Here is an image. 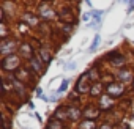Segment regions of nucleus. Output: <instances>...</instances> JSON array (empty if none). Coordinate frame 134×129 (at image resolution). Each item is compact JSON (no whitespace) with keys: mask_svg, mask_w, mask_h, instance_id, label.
<instances>
[{"mask_svg":"<svg viewBox=\"0 0 134 129\" xmlns=\"http://www.w3.org/2000/svg\"><path fill=\"white\" fill-rule=\"evenodd\" d=\"M88 77L93 79V80H96V79H98V71H96V69H92L90 74H88Z\"/></svg>","mask_w":134,"mask_h":129,"instance_id":"21","label":"nucleus"},{"mask_svg":"<svg viewBox=\"0 0 134 129\" xmlns=\"http://www.w3.org/2000/svg\"><path fill=\"white\" fill-rule=\"evenodd\" d=\"M88 90H90V77L87 74H84V76H81V79L77 82V91L79 93H87Z\"/></svg>","mask_w":134,"mask_h":129,"instance_id":"3","label":"nucleus"},{"mask_svg":"<svg viewBox=\"0 0 134 129\" xmlns=\"http://www.w3.org/2000/svg\"><path fill=\"white\" fill-rule=\"evenodd\" d=\"M66 113H68V109H57V112H55V120H60V118H65L66 116Z\"/></svg>","mask_w":134,"mask_h":129,"instance_id":"18","label":"nucleus"},{"mask_svg":"<svg viewBox=\"0 0 134 129\" xmlns=\"http://www.w3.org/2000/svg\"><path fill=\"white\" fill-rule=\"evenodd\" d=\"M101 93V85L99 84H95L93 87H92V90H90V95L92 96H96V95H99Z\"/></svg>","mask_w":134,"mask_h":129,"instance_id":"20","label":"nucleus"},{"mask_svg":"<svg viewBox=\"0 0 134 129\" xmlns=\"http://www.w3.org/2000/svg\"><path fill=\"white\" fill-rule=\"evenodd\" d=\"M16 77H18V80H22V82L30 80V77H29V71L24 69V68H19V69L16 71Z\"/></svg>","mask_w":134,"mask_h":129,"instance_id":"9","label":"nucleus"},{"mask_svg":"<svg viewBox=\"0 0 134 129\" xmlns=\"http://www.w3.org/2000/svg\"><path fill=\"white\" fill-rule=\"evenodd\" d=\"M95 123H93V120H85V121H82L81 123V126H79V129H95Z\"/></svg>","mask_w":134,"mask_h":129,"instance_id":"16","label":"nucleus"},{"mask_svg":"<svg viewBox=\"0 0 134 129\" xmlns=\"http://www.w3.org/2000/svg\"><path fill=\"white\" fill-rule=\"evenodd\" d=\"M98 41H99V36L96 35V36H95V41H93V44H92V49H95V47H96V44H98Z\"/></svg>","mask_w":134,"mask_h":129,"instance_id":"23","label":"nucleus"},{"mask_svg":"<svg viewBox=\"0 0 134 129\" xmlns=\"http://www.w3.org/2000/svg\"><path fill=\"white\" fill-rule=\"evenodd\" d=\"M118 77H120L121 82H131V73L129 71H120Z\"/></svg>","mask_w":134,"mask_h":129,"instance_id":"17","label":"nucleus"},{"mask_svg":"<svg viewBox=\"0 0 134 129\" xmlns=\"http://www.w3.org/2000/svg\"><path fill=\"white\" fill-rule=\"evenodd\" d=\"M66 87H68V82L63 80V82H62V85H60V90H58V91H65V90H66Z\"/></svg>","mask_w":134,"mask_h":129,"instance_id":"22","label":"nucleus"},{"mask_svg":"<svg viewBox=\"0 0 134 129\" xmlns=\"http://www.w3.org/2000/svg\"><path fill=\"white\" fill-rule=\"evenodd\" d=\"M47 129H63V124H62V121L60 120H51L49 121V126H47Z\"/></svg>","mask_w":134,"mask_h":129,"instance_id":"15","label":"nucleus"},{"mask_svg":"<svg viewBox=\"0 0 134 129\" xmlns=\"http://www.w3.org/2000/svg\"><path fill=\"white\" fill-rule=\"evenodd\" d=\"M40 54H41V58H43L46 63H47V61H51V54H49V50H47V49H41V52H40Z\"/></svg>","mask_w":134,"mask_h":129,"instance_id":"19","label":"nucleus"},{"mask_svg":"<svg viewBox=\"0 0 134 129\" xmlns=\"http://www.w3.org/2000/svg\"><path fill=\"white\" fill-rule=\"evenodd\" d=\"M132 88H134V82H132Z\"/></svg>","mask_w":134,"mask_h":129,"instance_id":"27","label":"nucleus"},{"mask_svg":"<svg viewBox=\"0 0 134 129\" xmlns=\"http://www.w3.org/2000/svg\"><path fill=\"white\" fill-rule=\"evenodd\" d=\"M30 63H32V68L36 71V73H41L43 71V64H41V58H38V57H33L32 60H30Z\"/></svg>","mask_w":134,"mask_h":129,"instance_id":"11","label":"nucleus"},{"mask_svg":"<svg viewBox=\"0 0 134 129\" xmlns=\"http://www.w3.org/2000/svg\"><path fill=\"white\" fill-rule=\"evenodd\" d=\"M68 116H70L71 120H77V118L81 116V110H79L77 107H70V109H68Z\"/></svg>","mask_w":134,"mask_h":129,"instance_id":"14","label":"nucleus"},{"mask_svg":"<svg viewBox=\"0 0 134 129\" xmlns=\"http://www.w3.org/2000/svg\"><path fill=\"white\" fill-rule=\"evenodd\" d=\"M22 19H24V21H25V22H27L29 25H32V27L38 24V19H36V17H35V16H33L32 13H25V14L22 16Z\"/></svg>","mask_w":134,"mask_h":129,"instance_id":"12","label":"nucleus"},{"mask_svg":"<svg viewBox=\"0 0 134 129\" xmlns=\"http://www.w3.org/2000/svg\"><path fill=\"white\" fill-rule=\"evenodd\" d=\"M38 11H40V14H41L43 17H46V19H52V17L55 16L54 11H52V8H51L47 3H41L40 8H38Z\"/></svg>","mask_w":134,"mask_h":129,"instance_id":"5","label":"nucleus"},{"mask_svg":"<svg viewBox=\"0 0 134 129\" xmlns=\"http://www.w3.org/2000/svg\"><path fill=\"white\" fill-rule=\"evenodd\" d=\"M112 105H114V101H112V98H110L109 95L101 96V99H99V107H101V110H107V109H110Z\"/></svg>","mask_w":134,"mask_h":129,"instance_id":"6","label":"nucleus"},{"mask_svg":"<svg viewBox=\"0 0 134 129\" xmlns=\"http://www.w3.org/2000/svg\"><path fill=\"white\" fill-rule=\"evenodd\" d=\"M60 19H62V21H66V22H68V25L74 22V16H73L71 11H68V10H65V11L60 13Z\"/></svg>","mask_w":134,"mask_h":129,"instance_id":"10","label":"nucleus"},{"mask_svg":"<svg viewBox=\"0 0 134 129\" xmlns=\"http://www.w3.org/2000/svg\"><path fill=\"white\" fill-rule=\"evenodd\" d=\"M21 54H22L25 58H30V60L33 58V57H32V47H30L29 44H22V46H21Z\"/></svg>","mask_w":134,"mask_h":129,"instance_id":"13","label":"nucleus"},{"mask_svg":"<svg viewBox=\"0 0 134 129\" xmlns=\"http://www.w3.org/2000/svg\"><path fill=\"white\" fill-rule=\"evenodd\" d=\"M107 58H109V60H112V64H115V66H121V64L125 63V57L118 55L117 52L109 54V55H107Z\"/></svg>","mask_w":134,"mask_h":129,"instance_id":"7","label":"nucleus"},{"mask_svg":"<svg viewBox=\"0 0 134 129\" xmlns=\"http://www.w3.org/2000/svg\"><path fill=\"white\" fill-rule=\"evenodd\" d=\"M84 115L87 116V120H93V118H96V116L99 115V110L95 109V107H87V109L84 110Z\"/></svg>","mask_w":134,"mask_h":129,"instance_id":"8","label":"nucleus"},{"mask_svg":"<svg viewBox=\"0 0 134 129\" xmlns=\"http://www.w3.org/2000/svg\"><path fill=\"white\" fill-rule=\"evenodd\" d=\"M2 68L5 71H13L19 68V58L16 55H8L2 60Z\"/></svg>","mask_w":134,"mask_h":129,"instance_id":"1","label":"nucleus"},{"mask_svg":"<svg viewBox=\"0 0 134 129\" xmlns=\"http://www.w3.org/2000/svg\"><path fill=\"white\" fill-rule=\"evenodd\" d=\"M120 129H129V126H128V124H123V126H121Z\"/></svg>","mask_w":134,"mask_h":129,"instance_id":"26","label":"nucleus"},{"mask_svg":"<svg viewBox=\"0 0 134 129\" xmlns=\"http://www.w3.org/2000/svg\"><path fill=\"white\" fill-rule=\"evenodd\" d=\"M5 129H10V120L5 118Z\"/></svg>","mask_w":134,"mask_h":129,"instance_id":"24","label":"nucleus"},{"mask_svg":"<svg viewBox=\"0 0 134 129\" xmlns=\"http://www.w3.org/2000/svg\"><path fill=\"white\" fill-rule=\"evenodd\" d=\"M123 91H125V88H123V85H121V84H110V85L107 87V95H109L110 98L121 96V95H123Z\"/></svg>","mask_w":134,"mask_h":129,"instance_id":"2","label":"nucleus"},{"mask_svg":"<svg viewBox=\"0 0 134 129\" xmlns=\"http://www.w3.org/2000/svg\"><path fill=\"white\" fill-rule=\"evenodd\" d=\"M99 129H114V127H112V126H109V124H103Z\"/></svg>","mask_w":134,"mask_h":129,"instance_id":"25","label":"nucleus"},{"mask_svg":"<svg viewBox=\"0 0 134 129\" xmlns=\"http://www.w3.org/2000/svg\"><path fill=\"white\" fill-rule=\"evenodd\" d=\"M14 49H16V41H13V39H3L2 44H0V52L2 54H11Z\"/></svg>","mask_w":134,"mask_h":129,"instance_id":"4","label":"nucleus"}]
</instances>
